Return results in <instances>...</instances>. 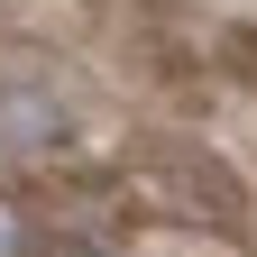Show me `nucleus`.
<instances>
[{
  "instance_id": "obj_1",
  "label": "nucleus",
  "mask_w": 257,
  "mask_h": 257,
  "mask_svg": "<svg viewBox=\"0 0 257 257\" xmlns=\"http://www.w3.org/2000/svg\"><path fill=\"white\" fill-rule=\"evenodd\" d=\"M0 257H37V239H28V220L0 202Z\"/></svg>"
},
{
  "instance_id": "obj_2",
  "label": "nucleus",
  "mask_w": 257,
  "mask_h": 257,
  "mask_svg": "<svg viewBox=\"0 0 257 257\" xmlns=\"http://www.w3.org/2000/svg\"><path fill=\"white\" fill-rule=\"evenodd\" d=\"M55 257H101V248H55Z\"/></svg>"
}]
</instances>
